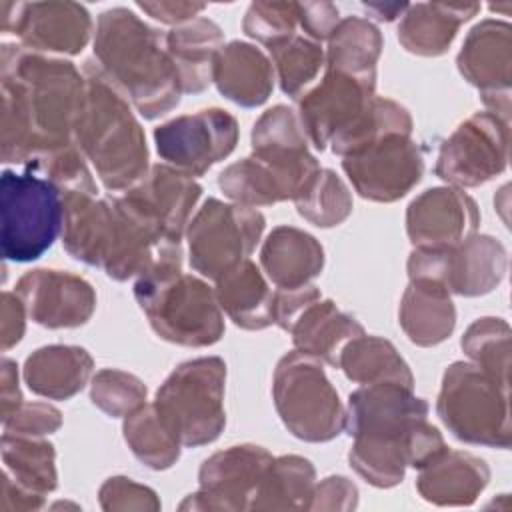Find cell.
Returning a JSON list of instances; mask_svg holds the SVG:
<instances>
[{
	"label": "cell",
	"instance_id": "4",
	"mask_svg": "<svg viewBox=\"0 0 512 512\" xmlns=\"http://www.w3.org/2000/svg\"><path fill=\"white\" fill-rule=\"evenodd\" d=\"M84 96L74 142L110 192H124L150 170L144 128L128 100L106 80L94 60L84 62Z\"/></svg>",
	"mask_w": 512,
	"mask_h": 512
},
{
	"label": "cell",
	"instance_id": "32",
	"mask_svg": "<svg viewBox=\"0 0 512 512\" xmlns=\"http://www.w3.org/2000/svg\"><path fill=\"white\" fill-rule=\"evenodd\" d=\"M338 368L356 384L396 382L414 390V376L394 344L380 336H356L344 344Z\"/></svg>",
	"mask_w": 512,
	"mask_h": 512
},
{
	"label": "cell",
	"instance_id": "39",
	"mask_svg": "<svg viewBox=\"0 0 512 512\" xmlns=\"http://www.w3.org/2000/svg\"><path fill=\"white\" fill-rule=\"evenodd\" d=\"M218 186L234 204L248 208L272 206L288 200L286 190L272 170L252 156L226 166L218 174Z\"/></svg>",
	"mask_w": 512,
	"mask_h": 512
},
{
	"label": "cell",
	"instance_id": "46",
	"mask_svg": "<svg viewBox=\"0 0 512 512\" xmlns=\"http://www.w3.org/2000/svg\"><path fill=\"white\" fill-rule=\"evenodd\" d=\"M4 434L42 438L62 426V412L48 402H22L2 420Z\"/></svg>",
	"mask_w": 512,
	"mask_h": 512
},
{
	"label": "cell",
	"instance_id": "8",
	"mask_svg": "<svg viewBox=\"0 0 512 512\" xmlns=\"http://www.w3.org/2000/svg\"><path fill=\"white\" fill-rule=\"evenodd\" d=\"M0 248L12 262L38 260L62 234L64 196L32 170L0 176Z\"/></svg>",
	"mask_w": 512,
	"mask_h": 512
},
{
	"label": "cell",
	"instance_id": "52",
	"mask_svg": "<svg viewBox=\"0 0 512 512\" xmlns=\"http://www.w3.org/2000/svg\"><path fill=\"white\" fill-rule=\"evenodd\" d=\"M24 402L18 384V364L10 358L0 362V416L2 420L10 416Z\"/></svg>",
	"mask_w": 512,
	"mask_h": 512
},
{
	"label": "cell",
	"instance_id": "41",
	"mask_svg": "<svg viewBox=\"0 0 512 512\" xmlns=\"http://www.w3.org/2000/svg\"><path fill=\"white\" fill-rule=\"evenodd\" d=\"M510 334L504 318L484 316L466 328L460 346L472 364L510 384Z\"/></svg>",
	"mask_w": 512,
	"mask_h": 512
},
{
	"label": "cell",
	"instance_id": "20",
	"mask_svg": "<svg viewBox=\"0 0 512 512\" xmlns=\"http://www.w3.org/2000/svg\"><path fill=\"white\" fill-rule=\"evenodd\" d=\"M250 146V156L272 170L288 200H294L320 170L318 160L308 150V138L296 112L284 104H276L260 114L252 126Z\"/></svg>",
	"mask_w": 512,
	"mask_h": 512
},
{
	"label": "cell",
	"instance_id": "38",
	"mask_svg": "<svg viewBox=\"0 0 512 512\" xmlns=\"http://www.w3.org/2000/svg\"><path fill=\"white\" fill-rule=\"evenodd\" d=\"M292 202L298 214L318 228L338 226L352 212V192L330 168H320Z\"/></svg>",
	"mask_w": 512,
	"mask_h": 512
},
{
	"label": "cell",
	"instance_id": "37",
	"mask_svg": "<svg viewBox=\"0 0 512 512\" xmlns=\"http://www.w3.org/2000/svg\"><path fill=\"white\" fill-rule=\"evenodd\" d=\"M412 128V116L402 104L390 98L374 96L366 110L346 130L336 134L330 144L334 154L346 156L390 134L412 136Z\"/></svg>",
	"mask_w": 512,
	"mask_h": 512
},
{
	"label": "cell",
	"instance_id": "49",
	"mask_svg": "<svg viewBox=\"0 0 512 512\" xmlns=\"http://www.w3.org/2000/svg\"><path fill=\"white\" fill-rule=\"evenodd\" d=\"M298 26L314 42H324L330 38L340 22V12L332 2H296Z\"/></svg>",
	"mask_w": 512,
	"mask_h": 512
},
{
	"label": "cell",
	"instance_id": "50",
	"mask_svg": "<svg viewBox=\"0 0 512 512\" xmlns=\"http://www.w3.org/2000/svg\"><path fill=\"white\" fill-rule=\"evenodd\" d=\"M26 306L16 292H2L0 308V346L2 352L16 346L26 330Z\"/></svg>",
	"mask_w": 512,
	"mask_h": 512
},
{
	"label": "cell",
	"instance_id": "22",
	"mask_svg": "<svg viewBox=\"0 0 512 512\" xmlns=\"http://www.w3.org/2000/svg\"><path fill=\"white\" fill-rule=\"evenodd\" d=\"M478 224V204L456 186L428 188L406 208V234L414 248L456 246L476 234Z\"/></svg>",
	"mask_w": 512,
	"mask_h": 512
},
{
	"label": "cell",
	"instance_id": "16",
	"mask_svg": "<svg viewBox=\"0 0 512 512\" xmlns=\"http://www.w3.org/2000/svg\"><path fill=\"white\" fill-rule=\"evenodd\" d=\"M462 78L478 88L488 112L510 122L512 26L486 18L470 28L456 56Z\"/></svg>",
	"mask_w": 512,
	"mask_h": 512
},
{
	"label": "cell",
	"instance_id": "28",
	"mask_svg": "<svg viewBox=\"0 0 512 512\" xmlns=\"http://www.w3.org/2000/svg\"><path fill=\"white\" fill-rule=\"evenodd\" d=\"M92 356L82 346L50 344L34 350L22 368L28 388L48 400H68L90 380Z\"/></svg>",
	"mask_w": 512,
	"mask_h": 512
},
{
	"label": "cell",
	"instance_id": "33",
	"mask_svg": "<svg viewBox=\"0 0 512 512\" xmlns=\"http://www.w3.org/2000/svg\"><path fill=\"white\" fill-rule=\"evenodd\" d=\"M312 462L298 454L272 458L248 510H308L316 486Z\"/></svg>",
	"mask_w": 512,
	"mask_h": 512
},
{
	"label": "cell",
	"instance_id": "34",
	"mask_svg": "<svg viewBox=\"0 0 512 512\" xmlns=\"http://www.w3.org/2000/svg\"><path fill=\"white\" fill-rule=\"evenodd\" d=\"M0 452L4 472L16 486L44 500L56 490V452L48 440L2 434Z\"/></svg>",
	"mask_w": 512,
	"mask_h": 512
},
{
	"label": "cell",
	"instance_id": "26",
	"mask_svg": "<svg viewBox=\"0 0 512 512\" xmlns=\"http://www.w3.org/2000/svg\"><path fill=\"white\" fill-rule=\"evenodd\" d=\"M224 48L220 26L204 16L172 28L166 34V50L180 78L182 92L198 94L214 82L218 52Z\"/></svg>",
	"mask_w": 512,
	"mask_h": 512
},
{
	"label": "cell",
	"instance_id": "42",
	"mask_svg": "<svg viewBox=\"0 0 512 512\" xmlns=\"http://www.w3.org/2000/svg\"><path fill=\"white\" fill-rule=\"evenodd\" d=\"M26 168L50 180L54 186L60 188L62 194L66 192H88L94 196L98 194V186L88 168V160L76 142H70L62 148L36 156L26 164Z\"/></svg>",
	"mask_w": 512,
	"mask_h": 512
},
{
	"label": "cell",
	"instance_id": "29",
	"mask_svg": "<svg viewBox=\"0 0 512 512\" xmlns=\"http://www.w3.org/2000/svg\"><path fill=\"white\" fill-rule=\"evenodd\" d=\"M288 332L298 352L334 368H338V356L344 344L366 334L364 326L352 314L340 310L334 300L322 298L306 306Z\"/></svg>",
	"mask_w": 512,
	"mask_h": 512
},
{
	"label": "cell",
	"instance_id": "48",
	"mask_svg": "<svg viewBox=\"0 0 512 512\" xmlns=\"http://www.w3.org/2000/svg\"><path fill=\"white\" fill-rule=\"evenodd\" d=\"M358 488L346 476H328L314 486L308 510H354Z\"/></svg>",
	"mask_w": 512,
	"mask_h": 512
},
{
	"label": "cell",
	"instance_id": "30",
	"mask_svg": "<svg viewBox=\"0 0 512 512\" xmlns=\"http://www.w3.org/2000/svg\"><path fill=\"white\" fill-rule=\"evenodd\" d=\"M452 294L428 280H410L398 308V322L408 340L430 348L454 332L456 308Z\"/></svg>",
	"mask_w": 512,
	"mask_h": 512
},
{
	"label": "cell",
	"instance_id": "27",
	"mask_svg": "<svg viewBox=\"0 0 512 512\" xmlns=\"http://www.w3.org/2000/svg\"><path fill=\"white\" fill-rule=\"evenodd\" d=\"M322 244L296 226H276L260 250V266L276 288L310 284L324 268Z\"/></svg>",
	"mask_w": 512,
	"mask_h": 512
},
{
	"label": "cell",
	"instance_id": "44",
	"mask_svg": "<svg viewBox=\"0 0 512 512\" xmlns=\"http://www.w3.org/2000/svg\"><path fill=\"white\" fill-rule=\"evenodd\" d=\"M298 12L296 2H278V0H256L248 6L242 30L252 40L272 48L296 36Z\"/></svg>",
	"mask_w": 512,
	"mask_h": 512
},
{
	"label": "cell",
	"instance_id": "23",
	"mask_svg": "<svg viewBox=\"0 0 512 512\" xmlns=\"http://www.w3.org/2000/svg\"><path fill=\"white\" fill-rule=\"evenodd\" d=\"M418 470L416 490L436 506H470L490 480V468L480 456L448 446Z\"/></svg>",
	"mask_w": 512,
	"mask_h": 512
},
{
	"label": "cell",
	"instance_id": "36",
	"mask_svg": "<svg viewBox=\"0 0 512 512\" xmlns=\"http://www.w3.org/2000/svg\"><path fill=\"white\" fill-rule=\"evenodd\" d=\"M122 432L132 454L152 470H166L180 458L182 442L154 404H144L124 416Z\"/></svg>",
	"mask_w": 512,
	"mask_h": 512
},
{
	"label": "cell",
	"instance_id": "18",
	"mask_svg": "<svg viewBox=\"0 0 512 512\" xmlns=\"http://www.w3.org/2000/svg\"><path fill=\"white\" fill-rule=\"evenodd\" d=\"M2 32L42 54H80L92 34L90 12L76 2H2Z\"/></svg>",
	"mask_w": 512,
	"mask_h": 512
},
{
	"label": "cell",
	"instance_id": "24",
	"mask_svg": "<svg viewBox=\"0 0 512 512\" xmlns=\"http://www.w3.org/2000/svg\"><path fill=\"white\" fill-rule=\"evenodd\" d=\"M478 12V2L408 4L398 24V42L416 56H442L454 42L458 28Z\"/></svg>",
	"mask_w": 512,
	"mask_h": 512
},
{
	"label": "cell",
	"instance_id": "47",
	"mask_svg": "<svg viewBox=\"0 0 512 512\" xmlns=\"http://www.w3.org/2000/svg\"><path fill=\"white\" fill-rule=\"evenodd\" d=\"M320 298V290L314 284H304L298 288H278L272 294V324L288 332L298 314Z\"/></svg>",
	"mask_w": 512,
	"mask_h": 512
},
{
	"label": "cell",
	"instance_id": "15",
	"mask_svg": "<svg viewBox=\"0 0 512 512\" xmlns=\"http://www.w3.org/2000/svg\"><path fill=\"white\" fill-rule=\"evenodd\" d=\"M256 444H236L206 458L198 472L200 488L188 494L180 510H248L250 500L272 462Z\"/></svg>",
	"mask_w": 512,
	"mask_h": 512
},
{
	"label": "cell",
	"instance_id": "12",
	"mask_svg": "<svg viewBox=\"0 0 512 512\" xmlns=\"http://www.w3.org/2000/svg\"><path fill=\"white\" fill-rule=\"evenodd\" d=\"M510 122L484 110L456 126L440 144L434 174L456 188H474L508 166Z\"/></svg>",
	"mask_w": 512,
	"mask_h": 512
},
{
	"label": "cell",
	"instance_id": "2",
	"mask_svg": "<svg viewBox=\"0 0 512 512\" xmlns=\"http://www.w3.org/2000/svg\"><path fill=\"white\" fill-rule=\"evenodd\" d=\"M344 428L352 438L348 462L376 488L402 482L406 468H422L446 442L428 422V402L396 382L364 384L350 392Z\"/></svg>",
	"mask_w": 512,
	"mask_h": 512
},
{
	"label": "cell",
	"instance_id": "10",
	"mask_svg": "<svg viewBox=\"0 0 512 512\" xmlns=\"http://www.w3.org/2000/svg\"><path fill=\"white\" fill-rule=\"evenodd\" d=\"M264 228L266 218L256 208L226 204L218 198L204 200L186 228L192 270L216 282L250 258Z\"/></svg>",
	"mask_w": 512,
	"mask_h": 512
},
{
	"label": "cell",
	"instance_id": "54",
	"mask_svg": "<svg viewBox=\"0 0 512 512\" xmlns=\"http://www.w3.org/2000/svg\"><path fill=\"white\" fill-rule=\"evenodd\" d=\"M364 8L378 22H392L394 18L404 14L408 4H364Z\"/></svg>",
	"mask_w": 512,
	"mask_h": 512
},
{
	"label": "cell",
	"instance_id": "43",
	"mask_svg": "<svg viewBox=\"0 0 512 512\" xmlns=\"http://www.w3.org/2000/svg\"><path fill=\"white\" fill-rule=\"evenodd\" d=\"M146 394L148 388L138 376L118 368L98 370L90 384V400L112 418H124L144 406Z\"/></svg>",
	"mask_w": 512,
	"mask_h": 512
},
{
	"label": "cell",
	"instance_id": "5",
	"mask_svg": "<svg viewBox=\"0 0 512 512\" xmlns=\"http://www.w3.org/2000/svg\"><path fill=\"white\" fill-rule=\"evenodd\" d=\"M134 298L152 330L166 342L204 348L224 336V312L214 288L194 274L180 270L138 278Z\"/></svg>",
	"mask_w": 512,
	"mask_h": 512
},
{
	"label": "cell",
	"instance_id": "11",
	"mask_svg": "<svg viewBox=\"0 0 512 512\" xmlns=\"http://www.w3.org/2000/svg\"><path fill=\"white\" fill-rule=\"evenodd\" d=\"M506 268V248L490 234H472L450 248H414L406 262L410 280H428L466 298L498 288Z\"/></svg>",
	"mask_w": 512,
	"mask_h": 512
},
{
	"label": "cell",
	"instance_id": "3",
	"mask_svg": "<svg viewBox=\"0 0 512 512\" xmlns=\"http://www.w3.org/2000/svg\"><path fill=\"white\" fill-rule=\"evenodd\" d=\"M94 62L146 120L168 114L180 102V78L166 50V34L128 8H108L98 16Z\"/></svg>",
	"mask_w": 512,
	"mask_h": 512
},
{
	"label": "cell",
	"instance_id": "6",
	"mask_svg": "<svg viewBox=\"0 0 512 512\" xmlns=\"http://www.w3.org/2000/svg\"><path fill=\"white\" fill-rule=\"evenodd\" d=\"M508 388L472 362H452L442 376L436 414L460 442L510 448Z\"/></svg>",
	"mask_w": 512,
	"mask_h": 512
},
{
	"label": "cell",
	"instance_id": "17",
	"mask_svg": "<svg viewBox=\"0 0 512 512\" xmlns=\"http://www.w3.org/2000/svg\"><path fill=\"white\" fill-rule=\"evenodd\" d=\"M200 196L202 186L192 176L162 162L152 164L140 182L118 194V200L156 234L182 244Z\"/></svg>",
	"mask_w": 512,
	"mask_h": 512
},
{
	"label": "cell",
	"instance_id": "7",
	"mask_svg": "<svg viewBox=\"0 0 512 512\" xmlns=\"http://www.w3.org/2000/svg\"><path fill=\"white\" fill-rule=\"evenodd\" d=\"M226 364L218 356H200L176 366L156 390L154 406L182 446L214 442L224 426Z\"/></svg>",
	"mask_w": 512,
	"mask_h": 512
},
{
	"label": "cell",
	"instance_id": "40",
	"mask_svg": "<svg viewBox=\"0 0 512 512\" xmlns=\"http://www.w3.org/2000/svg\"><path fill=\"white\" fill-rule=\"evenodd\" d=\"M276 80L284 94L298 100L320 74L324 66V50L320 42L304 34H296L282 44L268 48Z\"/></svg>",
	"mask_w": 512,
	"mask_h": 512
},
{
	"label": "cell",
	"instance_id": "31",
	"mask_svg": "<svg viewBox=\"0 0 512 512\" xmlns=\"http://www.w3.org/2000/svg\"><path fill=\"white\" fill-rule=\"evenodd\" d=\"M216 300L222 312L244 330H264L272 324V290L260 268L248 258L216 280Z\"/></svg>",
	"mask_w": 512,
	"mask_h": 512
},
{
	"label": "cell",
	"instance_id": "9",
	"mask_svg": "<svg viewBox=\"0 0 512 512\" xmlns=\"http://www.w3.org/2000/svg\"><path fill=\"white\" fill-rule=\"evenodd\" d=\"M272 400L282 424L304 442H330L344 430L346 410L322 362L292 350L272 376Z\"/></svg>",
	"mask_w": 512,
	"mask_h": 512
},
{
	"label": "cell",
	"instance_id": "25",
	"mask_svg": "<svg viewBox=\"0 0 512 512\" xmlns=\"http://www.w3.org/2000/svg\"><path fill=\"white\" fill-rule=\"evenodd\" d=\"M272 60L254 44L232 40L218 52L214 84L218 92L242 108L262 106L274 90Z\"/></svg>",
	"mask_w": 512,
	"mask_h": 512
},
{
	"label": "cell",
	"instance_id": "14",
	"mask_svg": "<svg viewBox=\"0 0 512 512\" xmlns=\"http://www.w3.org/2000/svg\"><path fill=\"white\" fill-rule=\"evenodd\" d=\"M342 170L362 198L388 204L422 180L424 154L412 136L390 134L342 156Z\"/></svg>",
	"mask_w": 512,
	"mask_h": 512
},
{
	"label": "cell",
	"instance_id": "45",
	"mask_svg": "<svg viewBox=\"0 0 512 512\" xmlns=\"http://www.w3.org/2000/svg\"><path fill=\"white\" fill-rule=\"evenodd\" d=\"M98 500L102 510H160V500L156 492L144 484L134 482L126 476L108 478L100 490Z\"/></svg>",
	"mask_w": 512,
	"mask_h": 512
},
{
	"label": "cell",
	"instance_id": "21",
	"mask_svg": "<svg viewBox=\"0 0 512 512\" xmlns=\"http://www.w3.org/2000/svg\"><path fill=\"white\" fill-rule=\"evenodd\" d=\"M14 288L32 322L50 330L84 326L96 310L92 284L66 270H28Z\"/></svg>",
	"mask_w": 512,
	"mask_h": 512
},
{
	"label": "cell",
	"instance_id": "51",
	"mask_svg": "<svg viewBox=\"0 0 512 512\" xmlns=\"http://www.w3.org/2000/svg\"><path fill=\"white\" fill-rule=\"evenodd\" d=\"M136 6L162 24H186L206 8L202 2H176V0H160V2H136Z\"/></svg>",
	"mask_w": 512,
	"mask_h": 512
},
{
	"label": "cell",
	"instance_id": "1",
	"mask_svg": "<svg viewBox=\"0 0 512 512\" xmlns=\"http://www.w3.org/2000/svg\"><path fill=\"white\" fill-rule=\"evenodd\" d=\"M0 158L28 164L74 142L84 74L64 58L4 44L0 52Z\"/></svg>",
	"mask_w": 512,
	"mask_h": 512
},
{
	"label": "cell",
	"instance_id": "53",
	"mask_svg": "<svg viewBox=\"0 0 512 512\" xmlns=\"http://www.w3.org/2000/svg\"><path fill=\"white\" fill-rule=\"evenodd\" d=\"M44 498H38L20 486L14 484V480L2 472V490H0V508L4 512H20V510H40L44 508Z\"/></svg>",
	"mask_w": 512,
	"mask_h": 512
},
{
	"label": "cell",
	"instance_id": "35",
	"mask_svg": "<svg viewBox=\"0 0 512 512\" xmlns=\"http://www.w3.org/2000/svg\"><path fill=\"white\" fill-rule=\"evenodd\" d=\"M382 48L384 38L376 24L362 16H346L328 38L324 66L356 76H376Z\"/></svg>",
	"mask_w": 512,
	"mask_h": 512
},
{
	"label": "cell",
	"instance_id": "13",
	"mask_svg": "<svg viewBox=\"0 0 512 512\" xmlns=\"http://www.w3.org/2000/svg\"><path fill=\"white\" fill-rule=\"evenodd\" d=\"M152 136L166 164L198 178L234 152L240 128L228 110L202 108L156 126Z\"/></svg>",
	"mask_w": 512,
	"mask_h": 512
},
{
	"label": "cell",
	"instance_id": "19",
	"mask_svg": "<svg viewBox=\"0 0 512 512\" xmlns=\"http://www.w3.org/2000/svg\"><path fill=\"white\" fill-rule=\"evenodd\" d=\"M376 76H356L326 68L322 80L298 100V120L316 150H324L376 96Z\"/></svg>",
	"mask_w": 512,
	"mask_h": 512
}]
</instances>
